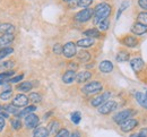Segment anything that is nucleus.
I'll return each instance as SVG.
<instances>
[{"mask_svg": "<svg viewBox=\"0 0 147 137\" xmlns=\"http://www.w3.org/2000/svg\"><path fill=\"white\" fill-rule=\"evenodd\" d=\"M111 6L107 2H101L98 3L95 8H94V20H93V23L94 24H100L102 20L109 18L111 14Z\"/></svg>", "mask_w": 147, "mask_h": 137, "instance_id": "obj_1", "label": "nucleus"}, {"mask_svg": "<svg viewBox=\"0 0 147 137\" xmlns=\"http://www.w3.org/2000/svg\"><path fill=\"white\" fill-rule=\"evenodd\" d=\"M102 90H103V85L98 80L90 82V83H87L82 88V91H83L84 94H96V93H100Z\"/></svg>", "mask_w": 147, "mask_h": 137, "instance_id": "obj_2", "label": "nucleus"}, {"mask_svg": "<svg viewBox=\"0 0 147 137\" xmlns=\"http://www.w3.org/2000/svg\"><path fill=\"white\" fill-rule=\"evenodd\" d=\"M134 113H135V111L132 109H125V110H122V111H120L113 116V121L118 125H121L123 121H126L127 119L132 117Z\"/></svg>", "mask_w": 147, "mask_h": 137, "instance_id": "obj_3", "label": "nucleus"}, {"mask_svg": "<svg viewBox=\"0 0 147 137\" xmlns=\"http://www.w3.org/2000/svg\"><path fill=\"white\" fill-rule=\"evenodd\" d=\"M94 15V9L92 8H84L83 10L78 11L75 15V20L79 23H86L91 20Z\"/></svg>", "mask_w": 147, "mask_h": 137, "instance_id": "obj_4", "label": "nucleus"}, {"mask_svg": "<svg viewBox=\"0 0 147 137\" xmlns=\"http://www.w3.org/2000/svg\"><path fill=\"white\" fill-rule=\"evenodd\" d=\"M62 55H63L65 58L67 59L74 58L77 55V45H76V43H74V42H67L63 45Z\"/></svg>", "mask_w": 147, "mask_h": 137, "instance_id": "obj_5", "label": "nucleus"}, {"mask_svg": "<svg viewBox=\"0 0 147 137\" xmlns=\"http://www.w3.org/2000/svg\"><path fill=\"white\" fill-rule=\"evenodd\" d=\"M118 107V103L117 101H113V100H108L105 103H103L100 108H98V112L101 115H109L111 112H113Z\"/></svg>", "mask_w": 147, "mask_h": 137, "instance_id": "obj_6", "label": "nucleus"}, {"mask_svg": "<svg viewBox=\"0 0 147 137\" xmlns=\"http://www.w3.org/2000/svg\"><path fill=\"white\" fill-rule=\"evenodd\" d=\"M137 126H138V120L135 118H129L120 125V129L123 133H129V132L134 130Z\"/></svg>", "mask_w": 147, "mask_h": 137, "instance_id": "obj_7", "label": "nucleus"}, {"mask_svg": "<svg viewBox=\"0 0 147 137\" xmlns=\"http://www.w3.org/2000/svg\"><path fill=\"white\" fill-rule=\"evenodd\" d=\"M110 97H111L110 92H104V93H102V94L93 98L92 101H91V104H92L93 107H95V108H97V107L100 108L103 103H105L110 99Z\"/></svg>", "mask_w": 147, "mask_h": 137, "instance_id": "obj_8", "label": "nucleus"}, {"mask_svg": "<svg viewBox=\"0 0 147 137\" xmlns=\"http://www.w3.org/2000/svg\"><path fill=\"white\" fill-rule=\"evenodd\" d=\"M38 122H40V119L34 113H31V115L26 116L25 117V121H24V124H25L27 129H35L38 126Z\"/></svg>", "mask_w": 147, "mask_h": 137, "instance_id": "obj_9", "label": "nucleus"}, {"mask_svg": "<svg viewBox=\"0 0 147 137\" xmlns=\"http://www.w3.org/2000/svg\"><path fill=\"white\" fill-rule=\"evenodd\" d=\"M30 100H28V97H26L25 94H17L15 98L13 99V103L15 107L17 108H25L27 107Z\"/></svg>", "mask_w": 147, "mask_h": 137, "instance_id": "obj_10", "label": "nucleus"}, {"mask_svg": "<svg viewBox=\"0 0 147 137\" xmlns=\"http://www.w3.org/2000/svg\"><path fill=\"white\" fill-rule=\"evenodd\" d=\"M144 66H145V62L142 58H134L130 60V67L136 74H138L144 68Z\"/></svg>", "mask_w": 147, "mask_h": 137, "instance_id": "obj_11", "label": "nucleus"}, {"mask_svg": "<svg viewBox=\"0 0 147 137\" xmlns=\"http://www.w3.org/2000/svg\"><path fill=\"white\" fill-rule=\"evenodd\" d=\"M92 77V73L88 70H84V72H79L78 74H76V82L78 84H83L86 83L88 79Z\"/></svg>", "mask_w": 147, "mask_h": 137, "instance_id": "obj_12", "label": "nucleus"}, {"mask_svg": "<svg viewBox=\"0 0 147 137\" xmlns=\"http://www.w3.org/2000/svg\"><path fill=\"white\" fill-rule=\"evenodd\" d=\"M130 31L135 35H143V34L147 33V26H144V25H142L140 23L137 22L136 24H134L131 26V30Z\"/></svg>", "mask_w": 147, "mask_h": 137, "instance_id": "obj_13", "label": "nucleus"}, {"mask_svg": "<svg viewBox=\"0 0 147 137\" xmlns=\"http://www.w3.org/2000/svg\"><path fill=\"white\" fill-rule=\"evenodd\" d=\"M98 68H100V70H101L102 73L109 74V73H111V72L113 70V63H112L111 61H109V60H103V61L100 62Z\"/></svg>", "mask_w": 147, "mask_h": 137, "instance_id": "obj_14", "label": "nucleus"}, {"mask_svg": "<svg viewBox=\"0 0 147 137\" xmlns=\"http://www.w3.org/2000/svg\"><path fill=\"white\" fill-rule=\"evenodd\" d=\"M14 34H1L0 35V48L8 47L14 41Z\"/></svg>", "mask_w": 147, "mask_h": 137, "instance_id": "obj_15", "label": "nucleus"}, {"mask_svg": "<svg viewBox=\"0 0 147 137\" xmlns=\"http://www.w3.org/2000/svg\"><path fill=\"white\" fill-rule=\"evenodd\" d=\"M95 43V40L91 39V38H84L82 40H78L76 45L79 47V48H83V49H87V48H91L92 45H94Z\"/></svg>", "mask_w": 147, "mask_h": 137, "instance_id": "obj_16", "label": "nucleus"}, {"mask_svg": "<svg viewBox=\"0 0 147 137\" xmlns=\"http://www.w3.org/2000/svg\"><path fill=\"white\" fill-rule=\"evenodd\" d=\"M123 44L128 48H136L138 45V39L135 35H127L123 39Z\"/></svg>", "mask_w": 147, "mask_h": 137, "instance_id": "obj_17", "label": "nucleus"}, {"mask_svg": "<svg viewBox=\"0 0 147 137\" xmlns=\"http://www.w3.org/2000/svg\"><path fill=\"white\" fill-rule=\"evenodd\" d=\"M49 130L47 127L43 126H37L33 132V137H49Z\"/></svg>", "mask_w": 147, "mask_h": 137, "instance_id": "obj_18", "label": "nucleus"}, {"mask_svg": "<svg viewBox=\"0 0 147 137\" xmlns=\"http://www.w3.org/2000/svg\"><path fill=\"white\" fill-rule=\"evenodd\" d=\"M35 110H36V107H35L34 104H32V105H27V107H25V109H24V110H20V111H19L18 113L16 115V117L17 118H25L26 116H28V115L33 113Z\"/></svg>", "mask_w": 147, "mask_h": 137, "instance_id": "obj_19", "label": "nucleus"}, {"mask_svg": "<svg viewBox=\"0 0 147 137\" xmlns=\"http://www.w3.org/2000/svg\"><path fill=\"white\" fill-rule=\"evenodd\" d=\"M75 80H76V73L74 70H67L62 76V82L65 84H71Z\"/></svg>", "mask_w": 147, "mask_h": 137, "instance_id": "obj_20", "label": "nucleus"}, {"mask_svg": "<svg viewBox=\"0 0 147 137\" xmlns=\"http://www.w3.org/2000/svg\"><path fill=\"white\" fill-rule=\"evenodd\" d=\"M83 34L86 36V38H91V39H98L101 38V32L100 30L97 28H90V30H86L83 32Z\"/></svg>", "mask_w": 147, "mask_h": 137, "instance_id": "obj_21", "label": "nucleus"}, {"mask_svg": "<svg viewBox=\"0 0 147 137\" xmlns=\"http://www.w3.org/2000/svg\"><path fill=\"white\" fill-rule=\"evenodd\" d=\"M14 31H15V26L9 23H5L0 25V33L2 34H13Z\"/></svg>", "mask_w": 147, "mask_h": 137, "instance_id": "obj_22", "label": "nucleus"}, {"mask_svg": "<svg viewBox=\"0 0 147 137\" xmlns=\"http://www.w3.org/2000/svg\"><path fill=\"white\" fill-rule=\"evenodd\" d=\"M47 128H48L50 135H55V134L61 129V128H60V124H59V121H55V120L51 121Z\"/></svg>", "mask_w": 147, "mask_h": 137, "instance_id": "obj_23", "label": "nucleus"}, {"mask_svg": "<svg viewBox=\"0 0 147 137\" xmlns=\"http://www.w3.org/2000/svg\"><path fill=\"white\" fill-rule=\"evenodd\" d=\"M136 101L138 102V104L140 107H143L144 109L147 110V98L145 94H143L142 92H137L136 93Z\"/></svg>", "mask_w": 147, "mask_h": 137, "instance_id": "obj_24", "label": "nucleus"}, {"mask_svg": "<svg viewBox=\"0 0 147 137\" xmlns=\"http://www.w3.org/2000/svg\"><path fill=\"white\" fill-rule=\"evenodd\" d=\"M33 88V84L31 82H23L17 86V90L19 92H30Z\"/></svg>", "mask_w": 147, "mask_h": 137, "instance_id": "obj_25", "label": "nucleus"}, {"mask_svg": "<svg viewBox=\"0 0 147 137\" xmlns=\"http://www.w3.org/2000/svg\"><path fill=\"white\" fill-rule=\"evenodd\" d=\"M129 58H130L129 52L125 51V50L119 51V52H118V55H117V61H119V62H125V61H128Z\"/></svg>", "mask_w": 147, "mask_h": 137, "instance_id": "obj_26", "label": "nucleus"}, {"mask_svg": "<svg viewBox=\"0 0 147 137\" xmlns=\"http://www.w3.org/2000/svg\"><path fill=\"white\" fill-rule=\"evenodd\" d=\"M77 58H78L79 61H82V62H87V61H90V59H91V53L87 52V51L82 50V51L78 52Z\"/></svg>", "mask_w": 147, "mask_h": 137, "instance_id": "obj_27", "label": "nucleus"}, {"mask_svg": "<svg viewBox=\"0 0 147 137\" xmlns=\"http://www.w3.org/2000/svg\"><path fill=\"white\" fill-rule=\"evenodd\" d=\"M3 110H5V111H7L9 115L11 113V115H14V116H16V115L19 112L18 108H17V107H15L14 104H6V105L3 107Z\"/></svg>", "mask_w": 147, "mask_h": 137, "instance_id": "obj_28", "label": "nucleus"}, {"mask_svg": "<svg viewBox=\"0 0 147 137\" xmlns=\"http://www.w3.org/2000/svg\"><path fill=\"white\" fill-rule=\"evenodd\" d=\"M14 52V49L10 48V47H6V48H1L0 49V59H3L6 58L7 56L11 55Z\"/></svg>", "mask_w": 147, "mask_h": 137, "instance_id": "obj_29", "label": "nucleus"}, {"mask_svg": "<svg viewBox=\"0 0 147 137\" xmlns=\"http://www.w3.org/2000/svg\"><path fill=\"white\" fill-rule=\"evenodd\" d=\"M28 100L31 102H33V103H40L42 101V95L40 93H37V92H32L30 94V97H28Z\"/></svg>", "mask_w": 147, "mask_h": 137, "instance_id": "obj_30", "label": "nucleus"}, {"mask_svg": "<svg viewBox=\"0 0 147 137\" xmlns=\"http://www.w3.org/2000/svg\"><path fill=\"white\" fill-rule=\"evenodd\" d=\"M137 22L140 23V24L144 25V26H147V13L146 11H142V13L138 14V16H137Z\"/></svg>", "mask_w": 147, "mask_h": 137, "instance_id": "obj_31", "label": "nucleus"}, {"mask_svg": "<svg viewBox=\"0 0 147 137\" xmlns=\"http://www.w3.org/2000/svg\"><path fill=\"white\" fill-rule=\"evenodd\" d=\"M70 119H71L73 124L78 125V124L80 122V120H82V115H80V112H79V111H75V112H73V113L70 115Z\"/></svg>", "mask_w": 147, "mask_h": 137, "instance_id": "obj_32", "label": "nucleus"}, {"mask_svg": "<svg viewBox=\"0 0 147 137\" xmlns=\"http://www.w3.org/2000/svg\"><path fill=\"white\" fill-rule=\"evenodd\" d=\"M11 95H13V91L10 88H7V90H5V91H2L0 93V99L6 101V100H9V99L11 98Z\"/></svg>", "mask_w": 147, "mask_h": 137, "instance_id": "obj_33", "label": "nucleus"}, {"mask_svg": "<svg viewBox=\"0 0 147 137\" xmlns=\"http://www.w3.org/2000/svg\"><path fill=\"white\" fill-rule=\"evenodd\" d=\"M109 26H110V20H109V18L102 20V22L98 24L100 31H108V30H109Z\"/></svg>", "mask_w": 147, "mask_h": 137, "instance_id": "obj_34", "label": "nucleus"}, {"mask_svg": "<svg viewBox=\"0 0 147 137\" xmlns=\"http://www.w3.org/2000/svg\"><path fill=\"white\" fill-rule=\"evenodd\" d=\"M11 127H13V129H15V130H19L20 128H22V121L19 120L18 118H15V119H13L11 120Z\"/></svg>", "mask_w": 147, "mask_h": 137, "instance_id": "obj_35", "label": "nucleus"}, {"mask_svg": "<svg viewBox=\"0 0 147 137\" xmlns=\"http://www.w3.org/2000/svg\"><path fill=\"white\" fill-rule=\"evenodd\" d=\"M93 0H78L77 6L82 7V8H90V6L92 5Z\"/></svg>", "mask_w": 147, "mask_h": 137, "instance_id": "obj_36", "label": "nucleus"}, {"mask_svg": "<svg viewBox=\"0 0 147 137\" xmlns=\"http://www.w3.org/2000/svg\"><path fill=\"white\" fill-rule=\"evenodd\" d=\"M14 74H15V72H14V70H7V72H3V73H1V74H0V79H1V80H6V82H7V78H8V77L14 76Z\"/></svg>", "mask_w": 147, "mask_h": 137, "instance_id": "obj_37", "label": "nucleus"}, {"mask_svg": "<svg viewBox=\"0 0 147 137\" xmlns=\"http://www.w3.org/2000/svg\"><path fill=\"white\" fill-rule=\"evenodd\" d=\"M70 136V133L67 128H61L57 134L55 135V137H69Z\"/></svg>", "mask_w": 147, "mask_h": 137, "instance_id": "obj_38", "label": "nucleus"}, {"mask_svg": "<svg viewBox=\"0 0 147 137\" xmlns=\"http://www.w3.org/2000/svg\"><path fill=\"white\" fill-rule=\"evenodd\" d=\"M128 6H129L128 1H125V2H122V3H121V6H120V8H119V10H118V14H117V20H119V18H120L121 14L123 13V10H125Z\"/></svg>", "mask_w": 147, "mask_h": 137, "instance_id": "obj_39", "label": "nucleus"}, {"mask_svg": "<svg viewBox=\"0 0 147 137\" xmlns=\"http://www.w3.org/2000/svg\"><path fill=\"white\" fill-rule=\"evenodd\" d=\"M62 49H63V45H61L60 43H57L55 44V47H53V53L55 55H61L62 53Z\"/></svg>", "mask_w": 147, "mask_h": 137, "instance_id": "obj_40", "label": "nucleus"}, {"mask_svg": "<svg viewBox=\"0 0 147 137\" xmlns=\"http://www.w3.org/2000/svg\"><path fill=\"white\" fill-rule=\"evenodd\" d=\"M24 78V75L22 74V75H18V76H15V77H13V78L10 79H7V83H11V84H14V83H18L20 80H23Z\"/></svg>", "mask_w": 147, "mask_h": 137, "instance_id": "obj_41", "label": "nucleus"}, {"mask_svg": "<svg viewBox=\"0 0 147 137\" xmlns=\"http://www.w3.org/2000/svg\"><path fill=\"white\" fill-rule=\"evenodd\" d=\"M13 66H14L13 61H3L2 63H0V68H3V69H9Z\"/></svg>", "mask_w": 147, "mask_h": 137, "instance_id": "obj_42", "label": "nucleus"}, {"mask_svg": "<svg viewBox=\"0 0 147 137\" xmlns=\"http://www.w3.org/2000/svg\"><path fill=\"white\" fill-rule=\"evenodd\" d=\"M138 5L140 8L145 9V10L147 9V0H138Z\"/></svg>", "mask_w": 147, "mask_h": 137, "instance_id": "obj_43", "label": "nucleus"}, {"mask_svg": "<svg viewBox=\"0 0 147 137\" xmlns=\"http://www.w3.org/2000/svg\"><path fill=\"white\" fill-rule=\"evenodd\" d=\"M5 126H6V120H5V118L0 117V133L3 130Z\"/></svg>", "mask_w": 147, "mask_h": 137, "instance_id": "obj_44", "label": "nucleus"}, {"mask_svg": "<svg viewBox=\"0 0 147 137\" xmlns=\"http://www.w3.org/2000/svg\"><path fill=\"white\" fill-rule=\"evenodd\" d=\"M78 68V66H77V63H75V62H70L69 63V70H76Z\"/></svg>", "mask_w": 147, "mask_h": 137, "instance_id": "obj_45", "label": "nucleus"}, {"mask_svg": "<svg viewBox=\"0 0 147 137\" xmlns=\"http://www.w3.org/2000/svg\"><path fill=\"white\" fill-rule=\"evenodd\" d=\"M69 137H82V134H80L78 130H75L74 133H71V134H70V136H69Z\"/></svg>", "mask_w": 147, "mask_h": 137, "instance_id": "obj_46", "label": "nucleus"}, {"mask_svg": "<svg viewBox=\"0 0 147 137\" xmlns=\"http://www.w3.org/2000/svg\"><path fill=\"white\" fill-rule=\"evenodd\" d=\"M51 115H52V111H51V112H48V113H45V116H44V119H47L48 117H50Z\"/></svg>", "mask_w": 147, "mask_h": 137, "instance_id": "obj_47", "label": "nucleus"}, {"mask_svg": "<svg viewBox=\"0 0 147 137\" xmlns=\"http://www.w3.org/2000/svg\"><path fill=\"white\" fill-rule=\"evenodd\" d=\"M129 137H138V133H135V134H131Z\"/></svg>", "mask_w": 147, "mask_h": 137, "instance_id": "obj_48", "label": "nucleus"}, {"mask_svg": "<svg viewBox=\"0 0 147 137\" xmlns=\"http://www.w3.org/2000/svg\"><path fill=\"white\" fill-rule=\"evenodd\" d=\"M63 1H65V2H70L71 0H63Z\"/></svg>", "mask_w": 147, "mask_h": 137, "instance_id": "obj_49", "label": "nucleus"}, {"mask_svg": "<svg viewBox=\"0 0 147 137\" xmlns=\"http://www.w3.org/2000/svg\"><path fill=\"white\" fill-rule=\"evenodd\" d=\"M145 95H146V98H147V91H146V93H145Z\"/></svg>", "mask_w": 147, "mask_h": 137, "instance_id": "obj_50", "label": "nucleus"}]
</instances>
